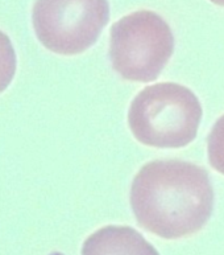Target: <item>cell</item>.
<instances>
[{
	"instance_id": "6da1fadb",
	"label": "cell",
	"mask_w": 224,
	"mask_h": 255,
	"mask_svg": "<svg viewBox=\"0 0 224 255\" xmlns=\"http://www.w3.org/2000/svg\"><path fill=\"white\" fill-rule=\"evenodd\" d=\"M129 201L141 228L165 240L193 236L211 217L214 191L199 165L171 159L145 164L133 180Z\"/></svg>"
},
{
	"instance_id": "7a4b0ae2",
	"label": "cell",
	"mask_w": 224,
	"mask_h": 255,
	"mask_svg": "<svg viewBox=\"0 0 224 255\" xmlns=\"http://www.w3.org/2000/svg\"><path fill=\"white\" fill-rule=\"evenodd\" d=\"M202 105L186 86L160 82L143 89L131 103L128 125L133 136L149 147L181 148L197 137Z\"/></svg>"
},
{
	"instance_id": "3957f363",
	"label": "cell",
	"mask_w": 224,
	"mask_h": 255,
	"mask_svg": "<svg viewBox=\"0 0 224 255\" xmlns=\"http://www.w3.org/2000/svg\"><path fill=\"white\" fill-rule=\"evenodd\" d=\"M174 52L169 24L156 12L141 9L124 16L111 27L110 58L124 80H157Z\"/></svg>"
},
{
	"instance_id": "277c9868",
	"label": "cell",
	"mask_w": 224,
	"mask_h": 255,
	"mask_svg": "<svg viewBox=\"0 0 224 255\" xmlns=\"http://www.w3.org/2000/svg\"><path fill=\"white\" fill-rule=\"evenodd\" d=\"M110 20L107 0H36V36L46 49L75 56L92 46Z\"/></svg>"
},
{
	"instance_id": "5b68a950",
	"label": "cell",
	"mask_w": 224,
	"mask_h": 255,
	"mask_svg": "<svg viewBox=\"0 0 224 255\" xmlns=\"http://www.w3.org/2000/svg\"><path fill=\"white\" fill-rule=\"evenodd\" d=\"M82 255H160L156 249L128 226H106L84 241Z\"/></svg>"
},
{
	"instance_id": "8992f818",
	"label": "cell",
	"mask_w": 224,
	"mask_h": 255,
	"mask_svg": "<svg viewBox=\"0 0 224 255\" xmlns=\"http://www.w3.org/2000/svg\"><path fill=\"white\" fill-rule=\"evenodd\" d=\"M207 153L211 167L224 175V115L218 119L207 137Z\"/></svg>"
},
{
	"instance_id": "52a82bcc",
	"label": "cell",
	"mask_w": 224,
	"mask_h": 255,
	"mask_svg": "<svg viewBox=\"0 0 224 255\" xmlns=\"http://www.w3.org/2000/svg\"><path fill=\"white\" fill-rule=\"evenodd\" d=\"M16 73V53L11 40L0 31V93L9 86Z\"/></svg>"
},
{
	"instance_id": "ba28073f",
	"label": "cell",
	"mask_w": 224,
	"mask_h": 255,
	"mask_svg": "<svg viewBox=\"0 0 224 255\" xmlns=\"http://www.w3.org/2000/svg\"><path fill=\"white\" fill-rule=\"evenodd\" d=\"M214 4H217V5H222L224 7V0H211Z\"/></svg>"
}]
</instances>
